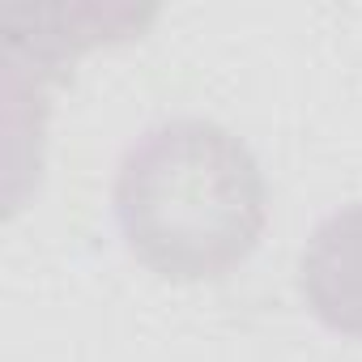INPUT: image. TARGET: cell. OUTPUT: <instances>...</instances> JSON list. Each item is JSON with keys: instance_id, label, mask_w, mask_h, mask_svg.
Returning a JSON list of instances; mask_svg holds the SVG:
<instances>
[{"instance_id": "obj_1", "label": "cell", "mask_w": 362, "mask_h": 362, "mask_svg": "<svg viewBox=\"0 0 362 362\" xmlns=\"http://www.w3.org/2000/svg\"><path fill=\"white\" fill-rule=\"evenodd\" d=\"M115 222L128 252L166 281H214L239 269L269 222L256 153L214 119H166L141 132L115 175Z\"/></svg>"}, {"instance_id": "obj_2", "label": "cell", "mask_w": 362, "mask_h": 362, "mask_svg": "<svg viewBox=\"0 0 362 362\" xmlns=\"http://www.w3.org/2000/svg\"><path fill=\"white\" fill-rule=\"evenodd\" d=\"M298 290L324 328L362 341V205H345L311 230L298 256Z\"/></svg>"}]
</instances>
